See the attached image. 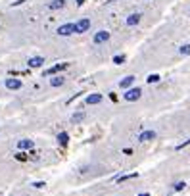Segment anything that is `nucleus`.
I'll return each mask as SVG.
<instances>
[{
	"instance_id": "nucleus-18",
	"label": "nucleus",
	"mask_w": 190,
	"mask_h": 196,
	"mask_svg": "<svg viewBox=\"0 0 190 196\" xmlns=\"http://www.w3.org/2000/svg\"><path fill=\"white\" fill-rule=\"evenodd\" d=\"M123 62H125V56H123V54H117V56L113 58V63H117V65L123 63Z\"/></svg>"
},
{
	"instance_id": "nucleus-17",
	"label": "nucleus",
	"mask_w": 190,
	"mask_h": 196,
	"mask_svg": "<svg viewBox=\"0 0 190 196\" xmlns=\"http://www.w3.org/2000/svg\"><path fill=\"white\" fill-rule=\"evenodd\" d=\"M179 52H180L182 56H190V44H182V46L179 48Z\"/></svg>"
},
{
	"instance_id": "nucleus-24",
	"label": "nucleus",
	"mask_w": 190,
	"mask_h": 196,
	"mask_svg": "<svg viewBox=\"0 0 190 196\" xmlns=\"http://www.w3.org/2000/svg\"><path fill=\"white\" fill-rule=\"evenodd\" d=\"M83 2H85V0H77V6H81Z\"/></svg>"
},
{
	"instance_id": "nucleus-9",
	"label": "nucleus",
	"mask_w": 190,
	"mask_h": 196,
	"mask_svg": "<svg viewBox=\"0 0 190 196\" xmlns=\"http://www.w3.org/2000/svg\"><path fill=\"white\" fill-rule=\"evenodd\" d=\"M140 19H142L140 13H133V16H129V17H127V25H129V27L138 25V23H140Z\"/></svg>"
},
{
	"instance_id": "nucleus-20",
	"label": "nucleus",
	"mask_w": 190,
	"mask_h": 196,
	"mask_svg": "<svg viewBox=\"0 0 190 196\" xmlns=\"http://www.w3.org/2000/svg\"><path fill=\"white\" fill-rule=\"evenodd\" d=\"M16 158L19 159V162H23V159H27V156L23 154V152H17V154H16Z\"/></svg>"
},
{
	"instance_id": "nucleus-11",
	"label": "nucleus",
	"mask_w": 190,
	"mask_h": 196,
	"mask_svg": "<svg viewBox=\"0 0 190 196\" xmlns=\"http://www.w3.org/2000/svg\"><path fill=\"white\" fill-rule=\"evenodd\" d=\"M27 63H29V67H40V65L44 63V58L36 56V58H31V60H29Z\"/></svg>"
},
{
	"instance_id": "nucleus-25",
	"label": "nucleus",
	"mask_w": 190,
	"mask_h": 196,
	"mask_svg": "<svg viewBox=\"0 0 190 196\" xmlns=\"http://www.w3.org/2000/svg\"><path fill=\"white\" fill-rule=\"evenodd\" d=\"M138 196H150V194H148V192H144V194H138Z\"/></svg>"
},
{
	"instance_id": "nucleus-12",
	"label": "nucleus",
	"mask_w": 190,
	"mask_h": 196,
	"mask_svg": "<svg viewBox=\"0 0 190 196\" xmlns=\"http://www.w3.org/2000/svg\"><path fill=\"white\" fill-rule=\"evenodd\" d=\"M133 83H135V77H133V75H129V77L123 79L119 85H121V89H131V85H133Z\"/></svg>"
},
{
	"instance_id": "nucleus-4",
	"label": "nucleus",
	"mask_w": 190,
	"mask_h": 196,
	"mask_svg": "<svg viewBox=\"0 0 190 196\" xmlns=\"http://www.w3.org/2000/svg\"><path fill=\"white\" fill-rule=\"evenodd\" d=\"M109 31H98L96 35H94V44H104V42L109 40Z\"/></svg>"
},
{
	"instance_id": "nucleus-7",
	"label": "nucleus",
	"mask_w": 190,
	"mask_h": 196,
	"mask_svg": "<svg viewBox=\"0 0 190 196\" xmlns=\"http://www.w3.org/2000/svg\"><path fill=\"white\" fill-rule=\"evenodd\" d=\"M65 67H67V63H65V62L56 63V65H52L50 69H46V71H44V75H54V73H58V71H62V69H65Z\"/></svg>"
},
{
	"instance_id": "nucleus-10",
	"label": "nucleus",
	"mask_w": 190,
	"mask_h": 196,
	"mask_svg": "<svg viewBox=\"0 0 190 196\" xmlns=\"http://www.w3.org/2000/svg\"><path fill=\"white\" fill-rule=\"evenodd\" d=\"M65 6V0H52L48 2V10H62Z\"/></svg>"
},
{
	"instance_id": "nucleus-21",
	"label": "nucleus",
	"mask_w": 190,
	"mask_h": 196,
	"mask_svg": "<svg viewBox=\"0 0 190 196\" xmlns=\"http://www.w3.org/2000/svg\"><path fill=\"white\" fill-rule=\"evenodd\" d=\"M186 185L184 183H177V185H175V190H182V188H184Z\"/></svg>"
},
{
	"instance_id": "nucleus-23",
	"label": "nucleus",
	"mask_w": 190,
	"mask_h": 196,
	"mask_svg": "<svg viewBox=\"0 0 190 196\" xmlns=\"http://www.w3.org/2000/svg\"><path fill=\"white\" fill-rule=\"evenodd\" d=\"M25 0H17V2H13V6H19V4H23Z\"/></svg>"
},
{
	"instance_id": "nucleus-3",
	"label": "nucleus",
	"mask_w": 190,
	"mask_h": 196,
	"mask_svg": "<svg viewBox=\"0 0 190 196\" xmlns=\"http://www.w3.org/2000/svg\"><path fill=\"white\" fill-rule=\"evenodd\" d=\"M140 96H142V90L140 89H129L125 92V100H127V102H135V100H138Z\"/></svg>"
},
{
	"instance_id": "nucleus-14",
	"label": "nucleus",
	"mask_w": 190,
	"mask_h": 196,
	"mask_svg": "<svg viewBox=\"0 0 190 196\" xmlns=\"http://www.w3.org/2000/svg\"><path fill=\"white\" fill-rule=\"evenodd\" d=\"M65 83V79L60 75V77H54V79H50V85H52V86H62Z\"/></svg>"
},
{
	"instance_id": "nucleus-8",
	"label": "nucleus",
	"mask_w": 190,
	"mask_h": 196,
	"mask_svg": "<svg viewBox=\"0 0 190 196\" xmlns=\"http://www.w3.org/2000/svg\"><path fill=\"white\" fill-rule=\"evenodd\" d=\"M86 104H98V102H102V94H98V92H94V94H89V96H86V100H85Z\"/></svg>"
},
{
	"instance_id": "nucleus-22",
	"label": "nucleus",
	"mask_w": 190,
	"mask_h": 196,
	"mask_svg": "<svg viewBox=\"0 0 190 196\" xmlns=\"http://www.w3.org/2000/svg\"><path fill=\"white\" fill-rule=\"evenodd\" d=\"M186 144H190V139H188V140H184V142H182V144H179V146H177V148L180 150V148H184V146H186Z\"/></svg>"
},
{
	"instance_id": "nucleus-19",
	"label": "nucleus",
	"mask_w": 190,
	"mask_h": 196,
	"mask_svg": "<svg viewBox=\"0 0 190 196\" xmlns=\"http://www.w3.org/2000/svg\"><path fill=\"white\" fill-rule=\"evenodd\" d=\"M159 79H162V77H159V75H156V73H154V75H150L148 79H146V81H148V83H158Z\"/></svg>"
},
{
	"instance_id": "nucleus-2",
	"label": "nucleus",
	"mask_w": 190,
	"mask_h": 196,
	"mask_svg": "<svg viewBox=\"0 0 190 196\" xmlns=\"http://www.w3.org/2000/svg\"><path fill=\"white\" fill-rule=\"evenodd\" d=\"M89 29H90V19L89 17H83L75 23V33H86Z\"/></svg>"
},
{
	"instance_id": "nucleus-15",
	"label": "nucleus",
	"mask_w": 190,
	"mask_h": 196,
	"mask_svg": "<svg viewBox=\"0 0 190 196\" xmlns=\"http://www.w3.org/2000/svg\"><path fill=\"white\" fill-rule=\"evenodd\" d=\"M83 119H85V112H77V113H73L71 123H79V121H83Z\"/></svg>"
},
{
	"instance_id": "nucleus-13",
	"label": "nucleus",
	"mask_w": 190,
	"mask_h": 196,
	"mask_svg": "<svg viewBox=\"0 0 190 196\" xmlns=\"http://www.w3.org/2000/svg\"><path fill=\"white\" fill-rule=\"evenodd\" d=\"M19 150H27V148H33V140H19L17 142Z\"/></svg>"
},
{
	"instance_id": "nucleus-16",
	"label": "nucleus",
	"mask_w": 190,
	"mask_h": 196,
	"mask_svg": "<svg viewBox=\"0 0 190 196\" xmlns=\"http://www.w3.org/2000/svg\"><path fill=\"white\" fill-rule=\"evenodd\" d=\"M58 140H60V144H62V146H65V144H67V140H69L67 133H60V135H58Z\"/></svg>"
},
{
	"instance_id": "nucleus-5",
	"label": "nucleus",
	"mask_w": 190,
	"mask_h": 196,
	"mask_svg": "<svg viewBox=\"0 0 190 196\" xmlns=\"http://www.w3.org/2000/svg\"><path fill=\"white\" fill-rule=\"evenodd\" d=\"M156 136H158L156 131H142L140 136H138V140H140V142H148V140H154Z\"/></svg>"
},
{
	"instance_id": "nucleus-1",
	"label": "nucleus",
	"mask_w": 190,
	"mask_h": 196,
	"mask_svg": "<svg viewBox=\"0 0 190 196\" xmlns=\"http://www.w3.org/2000/svg\"><path fill=\"white\" fill-rule=\"evenodd\" d=\"M60 37H69V35L75 33V23H63L58 27V31H56Z\"/></svg>"
},
{
	"instance_id": "nucleus-6",
	"label": "nucleus",
	"mask_w": 190,
	"mask_h": 196,
	"mask_svg": "<svg viewBox=\"0 0 190 196\" xmlns=\"http://www.w3.org/2000/svg\"><path fill=\"white\" fill-rule=\"evenodd\" d=\"M4 85H6V89H10V90H17V89H21V81H19V79H6Z\"/></svg>"
}]
</instances>
